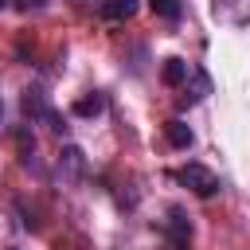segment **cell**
I'll return each mask as SVG.
<instances>
[{
    "instance_id": "obj_1",
    "label": "cell",
    "mask_w": 250,
    "mask_h": 250,
    "mask_svg": "<svg viewBox=\"0 0 250 250\" xmlns=\"http://www.w3.org/2000/svg\"><path fill=\"white\" fill-rule=\"evenodd\" d=\"M176 180H180L184 188H191L195 195H203V199L219 191V176H215L211 168H203V164H195V160H191V164H184V168L176 172Z\"/></svg>"
},
{
    "instance_id": "obj_2",
    "label": "cell",
    "mask_w": 250,
    "mask_h": 250,
    "mask_svg": "<svg viewBox=\"0 0 250 250\" xmlns=\"http://www.w3.org/2000/svg\"><path fill=\"white\" fill-rule=\"evenodd\" d=\"M23 113H27L31 121H47L55 133H66L62 117L55 113V105L47 102V94H43V90H27V94H23Z\"/></svg>"
},
{
    "instance_id": "obj_3",
    "label": "cell",
    "mask_w": 250,
    "mask_h": 250,
    "mask_svg": "<svg viewBox=\"0 0 250 250\" xmlns=\"http://www.w3.org/2000/svg\"><path fill=\"white\" fill-rule=\"evenodd\" d=\"M168 242H172V250H188L191 246V223H188V215L180 207L168 211Z\"/></svg>"
},
{
    "instance_id": "obj_4",
    "label": "cell",
    "mask_w": 250,
    "mask_h": 250,
    "mask_svg": "<svg viewBox=\"0 0 250 250\" xmlns=\"http://www.w3.org/2000/svg\"><path fill=\"white\" fill-rule=\"evenodd\" d=\"M215 20H223V23H234V27H242V23H250V0H215Z\"/></svg>"
},
{
    "instance_id": "obj_5",
    "label": "cell",
    "mask_w": 250,
    "mask_h": 250,
    "mask_svg": "<svg viewBox=\"0 0 250 250\" xmlns=\"http://www.w3.org/2000/svg\"><path fill=\"white\" fill-rule=\"evenodd\" d=\"M82 168H86V160H82V148L66 145V148L59 152V180H62V184H74V180L82 176Z\"/></svg>"
},
{
    "instance_id": "obj_6",
    "label": "cell",
    "mask_w": 250,
    "mask_h": 250,
    "mask_svg": "<svg viewBox=\"0 0 250 250\" xmlns=\"http://www.w3.org/2000/svg\"><path fill=\"white\" fill-rule=\"evenodd\" d=\"M137 0H105L102 4V20H109V23H125V20H133L137 16Z\"/></svg>"
},
{
    "instance_id": "obj_7",
    "label": "cell",
    "mask_w": 250,
    "mask_h": 250,
    "mask_svg": "<svg viewBox=\"0 0 250 250\" xmlns=\"http://www.w3.org/2000/svg\"><path fill=\"white\" fill-rule=\"evenodd\" d=\"M188 74H191V66L184 59H164V66H160V78L168 86H188Z\"/></svg>"
},
{
    "instance_id": "obj_8",
    "label": "cell",
    "mask_w": 250,
    "mask_h": 250,
    "mask_svg": "<svg viewBox=\"0 0 250 250\" xmlns=\"http://www.w3.org/2000/svg\"><path fill=\"white\" fill-rule=\"evenodd\" d=\"M164 137H168V145H172V148H188V145L195 141V137H191V129H188L180 117H172V121L164 125Z\"/></svg>"
},
{
    "instance_id": "obj_9",
    "label": "cell",
    "mask_w": 250,
    "mask_h": 250,
    "mask_svg": "<svg viewBox=\"0 0 250 250\" xmlns=\"http://www.w3.org/2000/svg\"><path fill=\"white\" fill-rule=\"evenodd\" d=\"M102 109H105V94H98V90L74 102V113H78V117H98Z\"/></svg>"
},
{
    "instance_id": "obj_10",
    "label": "cell",
    "mask_w": 250,
    "mask_h": 250,
    "mask_svg": "<svg viewBox=\"0 0 250 250\" xmlns=\"http://www.w3.org/2000/svg\"><path fill=\"white\" fill-rule=\"evenodd\" d=\"M152 4V12L160 16V20H168V23H180V16H184V4L180 0H148Z\"/></svg>"
},
{
    "instance_id": "obj_11",
    "label": "cell",
    "mask_w": 250,
    "mask_h": 250,
    "mask_svg": "<svg viewBox=\"0 0 250 250\" xmlns=\"http://www.w3.org/2000/svg\"><path fill=\"white\" fill-rule=\"evenodd\" d=\"M16 4H20V8H43L47 0H16Z\"/></svg>"
},
{
    "instance_id": "obj_12",
    "label": "cell",
    "mask_w": 250,
    "mask_h": 250,
    "mask_svg": "<svg viewBox=\"0 0 250 250\" xmlns=\"http://www.w3.org/2000/svg\"><path fill=\"white\" fill-rule=\"evenodd\" d=\"M78 4H86V8H98V12H102V4H105V0H78Z\"/></svg>"
}]
</instances>
